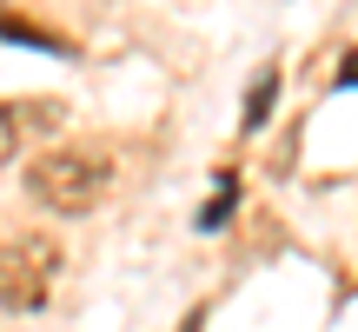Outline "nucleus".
<instances>
[{
    "instance_id": "nucleus-1",
    "label": "nucleus",
    "mask_w": 358,
    "mask_h": 332,
    "mask_svg": "<svg viewBox=\"0 0 358 332\" xmlns=\"http://www.w3.org/2000/svg\"><path fill=\"white\" fill-rule=\"evenodd\" d=\"M106 186H113V166H106V153H87V146H53L27 166V200L60 219L93 213L106 200Z\"/></svg>"
},
{
    "instance_id": "nucleus-2",
    "label": "nucleus",
    "mask_w": 358,
    "mask_h": 332,
    "mask_svg": "<svg viewBox=\"0 0 358 332\" xmlns=\"http://www.w3.org/2000/svg\"><path fill=\"white\" fill-rule=\"evenodd\" d=\"M53 279H60V246L47 233L0 240V306L7 312H47Z\"/></svg>"
},
{
    "instance_id": "nucleus-3",
    "label": "nucleus",
    "mask_w": 358,
    "mask_h": 332,
    "mask_svg": "<svg viewBox=\"0 0 358 332\" xmlns=\"http://www.w3.org/2000/svg\"><path fill=\"white\" fill-rule=\"evenodd\" d=\"M0 40H13V47H40V53H73L53 27H40V20H27V13H13L7 0H0Z\"/></svg>"
},
{
    "instance_id": "nucleus-4",
    "label": "nucleus",
    "mask_w": 358,
    "mask_h": 332,
    "mask_svg": "<svg viewBox=\"0 0 358 332\" xmlns=\"http://www.w3.org/2000/svg\"><path fill=\"white\" fill-rule=\"evenodd\" d=\"M272 93H279V74L266 67V74H259V87H252V106H245V133H252V127H266V113H272Z\"/></svg>"
},
{
    "instance_id": "nucleus-5",
    "label": "nucleus",
    "mask_w": 358,
    "mask_h": 332,
    "mask_svg": "<svg viewBox=\"0 0 358 332\" xmlns=\"http://www.w3.org/2000/svg\"><path fill=\"white\" fill-rule=\"evenodd\" d=\"M13 153H20V113H13V106H0V166H7Z\"/></svg>"
}]
</instances>
